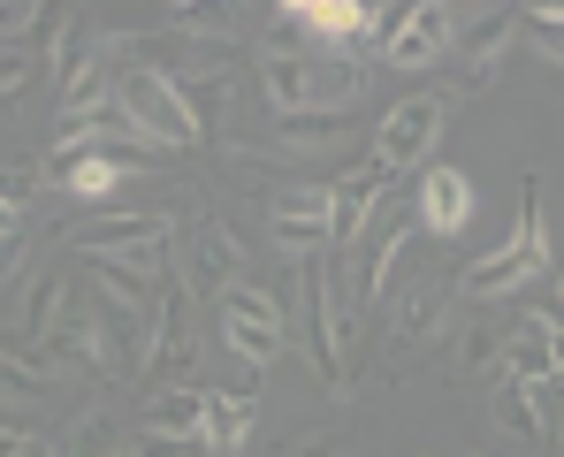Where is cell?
<instances>
[{
    "label": "cell",
    "mask_w": 564,
    "mask_h": 457,
    "mask_svg": "<svg viewBox=\"0 0 564 457\" xmlns=\"http://www.w3.org/2000/svg\"><path fill=\"white\" fill-rule=\"evenodd\" d=\"M488 420H496V435H511V443H550V420H542V396L527 389V381H488Z\"/></svg>",
    "instance_id": "e0dca14e"
},
{
    "label": "cell",
    "mask_w": 564,
    "mask_h": 457,
    "mask_svg": "<svg viewBox=\"0 0 564 457\" xmlns=\"http://www.w3.org/2000/svg\"><path fill=\"white\" fill-rule=\"evenodd\" d=\"M176 39H198V46H229V8H176Z\"/></svg>",
    "instance_id": "4316f807"
},
{
    "label": "cell",
    "mask_w": 564,
    "mask_h": 457,
    "mask_svg": "<svg viewBox=\"0 0 564 457\" xmlns=\"http://www.w3.org/2000/svg\"><path fill=\"white\" fill-rule=\"evenodd\" d=\"M389 168H381L375 153L351 168V176H336L328 183V229H336V244H359V229L375 221V206H381V191H389Z\"/></svg>",
    "instance_id": "30bf717a"
},
{
    "label": "cell",
    "mask_w": 564,
    "mask_h": 457,
    "mask_svg": "<svg viewBox=\"0 0 564 457\" xmlns=\"http://www.w3.org/2000/svg\"><path fill=\"white\" fill-rule=\"evenodd\" d=\"M214 313H221V344H229V351H237L245 366H268V359H282V351H290V336H282V313L268 305V290L237 282V290H229Z\"/></svg>",
    "instance_id": "52a82bcc"
},
{
    "label": "cell",
    "mask_w": 564,
    "mask_h": 457,
    "mask_svg": "<svg viewBox=\"0 0 564 457\" xmlns=\"http://www.w3.org/2000/svg\"><path fill=\"white\" fill-rule=\"evenodd\" d=\"M451 297H458V282H427V290H412V305H404V313H397V328H389V359H420V351L443 336Z\"/></svg>",
    "instance_id": "5bb4252c"
},
{
    "label": "cell",
    "mask_w": 564,
    "mask_h": 457,
    "mask_svg": "<svg viewBox=\"0 0 564 457\" xmlns=\"http://www.w3.org/2000/svg\"><path fill=\"white\" fill-rule=\"evenodd\" d=\"M252 420H260L252 389H229V396H214V389H206V412H198V450H206V457H237L245 443H252Z\"/></svg>",
    "instance_id": "4fadbf2b"
},
{
    "label": "cell",
    "mask_w": 564,
    "mask_h": 457,
    "mask_svg": "<svg viewBox=\"0 0 564 457\" xmlns=\"http://www.w3.org/2000/svg\"><path fill=\"white\" fill-rule=\"evenodd\" d=\"M503 381H527V389H542V381H557V366H550V313H527L511 336H503V359H496Z\"/></svg>",
    "instance_id": "2e32d148"
},
{
    "label": "cell",
    "mask_w": 564,
    "mask_h": 457,
    "mask_svg": "<svg viewBox=\"0 0 564 457\" xmlns=\"http://www.w3.org/2000/svg\"><path fill=\"white\" fill-rule=\"evenodd\" d=\"M305 62H313V54H268V46H260V91H268L275 122L305 115Z\"/></svg>",
    "instance_id": "44dd1931"
},
{
    "label": "cell",
    "mask_w": 564,
    "mask_h": 457,
    "mask_svg": "<svg viewBox=\"0 0 564 457\" xmlns=\"http://www.w3.org/2000/svg\"><path fill=\"white\" fill-rule=\"evenodd\" d=\"M519 39H527L542 62H557V69H564V0H557V8H519Z\"/></svg>",
    "instance_id": "d4e9b609"
},
{
    "label": "cell",
    "mask_w": 564,
    "mask_h": 457,
    "mask_svg": "<svg viewBox=\"0 0 564 457\" xmlns=\"http://www.w3.org/2000/svg\"><path fill=\"white\" fill-rule=\"evenodd\" d=\"M115 107H122L161 153H176V145H206V130L191 122L176 77H161V69H130V77H115Z\"/></svg>",
    "instance_id": "3957f363"
},
{
    "label": "cell",
    "mask_w": 564,
    "mask_h": 457,
    "mask_svg": "<svg viewBox=\"0 0 564 457\" xmlns=\"http://www.w3.org/2000/svg\"><path fill=\"white\" fill-rule=\"evenodd\" d=\"M107 107H115V69L93 54V62L62 85V130H69V122H93V115H107Z\"/></svg>",
    "instance_id": "7402d4cb"
},
{
    "label": "cell",
    "mask_w": 564,
    "mask_h": 457,
    "mask_svg": "<svg viewBox=\"0 0 564 457\" xmlns=\"http://www.w3.org/2000/svg\"><path fill=\"white\" fill-rule=\"evenodd\" d=\"M237 260H245L237 229L198 221V229H191V260H184V297H198V305H221V297L237 290Z\"/></svg>",
    "instance_id": "9c48e42d"
},
{
    "label": "cell",
    "mask_w": 564,
    "mask_h": 457,
    "mask_svg": "<svg viewBox=\"0 0 564 457\" xmlns=\"http://www.w3.org/2000/svg\"><path fill=\"white\" fill-rule=\"evenodd\" d=\"M31 77H46V62H31L23 46H8V54H0V99H8V91H23Z\"/></svg>",
    "instance_id": "4dcf8cb0"
},
{
    "label": "cell",
    "mask_w": 564,
    "mask_h": 457,
    "mask_svg": "<svg viewBox=\"0 0 564 457\" xmlns=\"http://www.w3.org/2000/svg\"><path fill=\"white\" fill-rule=\"evenodd\" d=\"M542 420H550V450H564V381H542Z\"/></svg>",
    "instance_id": "1f68e13d"
},
{
    "label": "cell",
    "mask_w": 564,
    "mask_h": 457,
    "mask_svg": "<svg viewBox=\"0 0 564 457\" xmlns=\"http://www.w3.org/2000/svg\"><path fill=\"white\" fill-rule=\"evenodd\" d=\"M15 274H23V237H8V244H0V282H15Z\"/></svg>",
    "instance_id": "d590c367"
},
{
    "label": "cell",
    "mask_w": 564,
    "mask_h": 457,
    "mask_svg": "<svg viewBox=\"0 0 564 457\" xmlns=\"http://www.w3.org/2000/svg\"><path fill=\"white\" fill-rule=\"evenodd\" d=\"M420 244H427V229H420V221H397V229L381 237L375 268H367V305H389V297L420 274Z\"/></svg>",
    "instance_id": "9a60e30c"
},
{
    "label": "cell",
    "mask_w": 564,
    "mask_h": 457,
    "mask_svg": "<svg viewBox=\"0 0 564 457\" xmlns=\"http://www.w3.org/2000/svg\"><path fill=\"white\" fill-rule=\"evenodd\" d=\"M62 443H69V457H99V450H107V420H99V412H77Z\"/></svg>",
    "instance_id": "f546056e"
},
{
    "label": "cell",
    "mask_w": 564,
    "mask_h": 457,
    "mask_svg": "<svg viewBox=\"0 0 564 457\" xmlns=\"http://www.w3.org/2000/svg\"><path fill=\"white\" fill-rule=\"evenodd\" d=\"M99 457H138V450H99Z\"/></svg>",
    "instance_id": "ab89813d"
},
{
    "label": "cell",
    "mask_w": 564,
    "mask_h": 457,
    "mask_svg": "<svg viewBox=\"0 0 564 457\" xmlns=\"http://www.w3.org/2000/svg\"><path fill=\"white\" fill-rule=\"evenodd\" d=\"M282 15L305 31V46H328V54H351L367 39V0H282Z\"/></svg>",
    "instance_id": "7c38bea8"
},
{
    "label": "cell",
    "mask_w": 564,
    "mask_h": 457,
    "mask_svg": "<svg viewBox=\"0 0 564 457\" xmlns=\"http://www.w3.org/2000/svg\"><path fill=\"white\" fill-rule=\"evenodd\" d=\"M198 412H206V389H145V435L198 443Z\"/></svg>",
    "instance_id": "d6986e66"
},
{
    "label": "cell",
    "mask_w": 564,
    "mask_h": 457,
    "mask_svg": "<svg viewBox=\"0 0 564 457\" xmlns=\"http://www.w3.org/2000/svg\"><path fill=\"white\" fill-rule=\"evenodd\" d=\"M8 237H23V206H15V198H0V244H8Z\"/></svg>",
    "instance_id": "8d00e7d4"
},
{
    "label": "cell",
    "mask_w": 564,
    "mask_h": 457,
    "mask_svg": "<svg viewBox=\"0 0 564 457\" xmlns=\"http://www.w3.org/2000/svg\"><path fill=\"white\" fill-rule=\"evenodd\" d=\"M496 359H503L496 328H488V320H466V328H458V366H488V373H496Z\"/></svg>",
    "instance_id": "f1b7e54d"
},
{
    "label": "cell",
    "mask_w": 564,
    "mask_h": 457,
    "mask_svg": "<svg viewBox=\"0 0 564 457\" xmlns=\"http://www.w3.org/2000/svg\"><path fill=\"white\" fill-rule=\"evenodd\" d=\"M511 39H519V8H473V15H458V31H451L458 77H451V91H488L496 85Z\"/></svg>",
    "instance_id": "8992f818"
},
{
    "label": "cell",
    "mask_w": 564,
    "mask_h": 457,
    "mask_svg": "<svg viewBox=\"0 0 564 457\" xmlns=\"http://www.w3.org/2000/svg\"><path fill=\"white\" fill-rule=\"evenodd\" d=\"M176 237V214H145V206H115V214H93L77 229H62V252H85V260H115V268L161 274V252Z\"/></svg>",
    "instance_id": "7a4b0ae2"
},
{
    "label": "cell",
    "mask_w": 564,
    "mask_h": 457,
    "mask_svg": "<svg viewBox=\"0 0 564 457\" xmlns=\"http://www.w3.org/2000/svg\"><path fill=\"white\" fill-rule=\"evenodd\" d=\"M473 206H480V191H473L466 168L435 161V168L420 176V229H427V237H458L473 221Z\"/></svg>",
    "instance_id": "8fae6325"
},
{
    "label": "cell",
    "mask_w": 564,
    "mask_h": 457,
    "mask_svg": "<svg viewBox=\"0 0 564 457\" xmlns=\"http://www.w3.org/2000/svg\"><path fill=\"white\" fill-rule=\"evenodd\" d=\"M54 176H62L69 198H115L122 183L138 176V161H122V153H77V161H62Z\"/></svg>",
    "instance_id": "ffe728a7"
},
{
    "label": "cell",
    "mask_w": 564,
    "mask_h": 457,
    "mask_svg": "<svg viewBox=\"0 0 564 457\" xmlns=\"http://www.w3.org/2000/svg\"><path fill=\"white\" fill-rule=\"evenodd\" d=\"M359 91H367V77H359L351 54H313L305 62V115H344Z\"/></svg>",
    "instance_id": "ac0fdd59"
},
{
    "label": "cell",
    "mask_w": 564,
    "mask_h": 457,
    "mask_svg": "<svg viewBox=\"0 0 564 457\" xmlns=\"http://www.w3.org/2000/svg\"><path fill=\"white\" fill-rule=\"evenodd\" d=\"M69 305H77V297H69V282H62V274L31 282V290H23V320H31V336H46V328H54Z\"/></svg>",
    "instance_id": "484cf974"
},
{
    "label": "cell",
    "mask_w": 564,
    "mask_h": 457,
    "mask_svg": "<svg viewBox=\"0 0 564 457\" xmlns=\"http://www.w3.org/2000/svg\"><path fill=\"white\" fill-rule=\"evenodd\" d=\"M176 91H184L198 130H214V122L229 115V77H221V69H176Z\"/></svg>",
    "instance_id": "603a6c76"
},
{
    "label": "cell",
    "mask_w": 564,
    "mask_h": 457,
    "mask_svg": "<svg viewBox=\"0 0 564 457\" xmlns=\"http://www.w3.org/2000/svg\"><path fill=\"white\" fill-rule=\"evenodd\" d=\"M282 457H344V443H336V435H305L297 450H282Z\"/></svg>",
    "instance_id": "e575fe53"
},
{
    "label": "cell",
    "mask_w": 564,
    "mask_h": 457,
    "mask_svg": "<svg viewBox=\"0 0 564 457\" xmlns=\"http://www.w3.org/2000/svg\"><path fill=\"white\" fill-rule=\"evenodd\" d=\"M198 366H206V344H198L191 297L184 282H169V305H161L153 344H145V373H153V389H198Z\"/></svg>",
    "instance_id": "5b68a950"
},
{
    "label": "cell",
    "mask_w": 564,
    "mask_h": 457,
    "mask_svg": "<svg viewBox=\"0 0 564 457\" xmlns=\"http://www.w3.org/2000/svg\"><path fill=\"white\" fill-rule=\"evenodd\" d=\"M557 305H564V274H557ZM557 320H564V313H557Z\"/></svg>",
    "instance_id": "f35d334b"
},
{
    "label": "cell",
    "mask_w": 564,
    "mask_h": 457,
    "mask_svg": "<svg viewBox=\"0 0 564 457\" xmlns=\"http://www.w3.org/2000/svg\"><path fill=\"white\" fill-rule=\"evenodd\" d=\"M550 366H557V381H564V320L550 313Z\"/></svg>",
    "instance_id": "74e56055"
},
{
    "label": "cell",
    "mask_w": 564,
    "mask_h": 457,
    "mask_svg": "<svg viewBox=\"0 0 564 457\" xmlns=\"http://www.w3.org/2000/svg\"><path fill=\"white\" fill-rule=\"evenodd\" d=\"M542 268H550V214H542V176H527L519 183V221H511V237H503L496 252H480V260L458 274V290H466L473 305H496V297L527 290Z\"/></svg>",
    "instance_id": "6da1fadb"
},
{
    "label": "cell",
    "mask_w": 564,
    "mask_h": 457,
    "mask_svg": "<svg viewBox=\"0 0 564 457\" xmlns=\"http://www.w3.org/2000/svg\"><path fill=\"white\" fill-rule=\"evenodd\" d=\"M443 115H451V99L443 91H404L389 115H381L375 130V161L389 176H404V168H420L427 153H435V138H443Z\"/></svg>",
    "instance_id": "277c9868"
},
{
    "label": "cell",
    "mask_w": 564,
    "mask_h": 457,
    "mask_svg": "<svg viewBox=\"0 0 564 457\" xmlns=\"http://www.w3.org/2000/svg\"><path fill=\"white\" fill-rule=\"evenodd\" d=\"M451 31H458V8L420 0V8H404V23L381 39V62H389V69H435V62L451 54Z\"/></svg>",
    "instance_id": "ba28073f"
},
{
    "label": "cell",
    "mask_w": 564,
    "mask_h": 457,
    "mask_svg": "<svg viewBox=\"0 0 564 457\" xmlns=\"http://www.w3.org/2000/svg\"><path fill=\"white\" fill-rule=\"evenodd\" d=\"M0 457H54V450H46L39 435H23V427H8V420H0Z\"/></svg>",
    "instance_id": "d6a6232c"
},
{
    "label": "cell",
    "mask_w": 564,
    "mask_h": 457,
    "mask_svg": "<svg viewBox=\"0 0 564 457\" xmlns=\"http://www.w3.org/2000/svg\"><path fill=\"white\" fill-rule=\"evenodd\" d=\"M138 457H206V450H198V443H169V435H145Z\"/></svg>",
    "instance_id": "836d02e7"
},
{
    "label": "cell",
    "mask_w": 564,
    "mask_h": 457,
    "mask_svg": "<svg viewBox=\"0 0 564 457\" xmlns=\"http://www.w3.org/2000/svg\"><path fill=\"white\" fill-rule=\"evenodd\" d=\"M39 23H46V8H39V0H0V46L39 39Z\"/></svg>",
    "instance_id": "83f0119b"
},
{
    "label": "cell",
    "mask_w": 564,
    "mask_h": 457,
    "mask_svg": "<svg viewBox=\"0 0 564 457\" xmlns=\"http://www.w3.org/2000/svg\"><path fill=\"white\" fill-rule=\"evenodd\" d=\"M0 396H46V366L31 359V344L0 336Z\"/></svg>",
    "instance_id": "cb8c5ba5"
}]
</instances>
